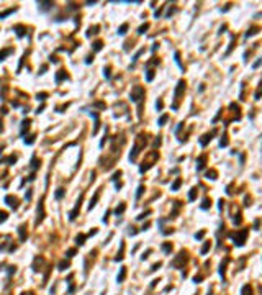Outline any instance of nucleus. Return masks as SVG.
<instances>
[{
	"mask_svg": "<svg viewBox=\"0 0 262 295\" xmlns=\"http://www.w3.org/2000/svg\"><path fill=\"white\" fill-rule=\"evenodd\" d=\"M208 249H210V243H205V246L201 248V254H205V253H206Z\"/></svg>",
	"mask_w": 262,
	"mask_h": 295,
	"instance_id": "nucleus-18",
	"label": "nucleus"
},
{
	"mask_svg": "<svg viewBox=\"0 0 262 295\" xmlns=\"http://www.w3.org/2000/svg\"><path fill=\"white\" fill-rule=\"evenodd\" d=\"M44 97H46V94H38V100H44Z\"/></svg>",
	"mask_w": 262,
	"mask_h": 295,
	"instance_id": "nucleus-28",
	"label": "nucleus"
},
{
	"mask_svg": "<svg viewBox=\"0 0 262 295\" xmlns=\"http://www.w3.org/2000/svg\"><path fill=\"white\" fill-rule=\"evenodd\" d=\"M195 195H196V189H192V190H190V195H188V198H190V200H193V198H195Z\"/></svg>",
	"mask_w": 262,
	"mask_h": 295,
	"instance_id": "nucleus-19",
	"label": "nucleus"
},
{
	"mask_svg": "<svg viewBox=\"0 0 262 295\" xmlns=\"http://www.w3.org/2000/svg\"><path fill=\"white\" fill-rule=\"evenodd\" d=\"M62 77H67V75H66V74H64V71H59V74H57V75H56V80H57V82H59V80H61V79H62Z\"/></svg>",
	"mask_w": 262,
	"mask_h": 295,
	"instance_id": "nucleus-12",
	"label": "nucleus"
},
{
	"mask_svg": "<svg viewBox=\"0 0 262 295\" xmlns=\"http://www.w3.org/2000/svg\"><path fill=\"white\" fill-rule=\"evenodd\" d=\"M39 5H43V10H48V8H49V5H53V3H51V2H46V3H44V2H41Z\"/></svg>",
	"mask_w": 262,
	"mask_h": 295,
	"instance_id": "nucleus-15",
	"label": "nucleus"
},
{
	"mask_svg": "<svg viewBox=\"0 0 262 295\" xmlns=\"http://www.w3.org/2000/svg\"><path fill=\"white\" fill-rule=\"evenodd\" d=\"M12 51H13L12 48H10V49H3V51L0 53V61H3V58H5V56H8V54H10Z\"/></svg>",
	"mask_w": 262,
	"mask_h": 295,
	"instance_id": "nucleus-6",
	"label": "nucleus"
},
{
	"mask_svg": "<svg viewBox=\"0 0 262 295\" xmlns=\"http://www.w3.org/2000/svg\"><path fill=\"white\" fill-rule=\"evenodd\" d=\"M64 195V189H57V192H56V198H62Z\"/></svg>",
	"mask_w": 262,
	"mask_h": 295,
	"instance_id": "nucleus-13",
	"label": "nucleus"
},
{
	"mask_svg": "<svg viewBox=\"0 0 262 295\" xmlns=\"http://www.w3.org/2000/svg\"><path fill=\"white\" fill-rule=\"evenodd\" d=\"M147 26H149V25H143V26H139V30H138V33H143V31H146V30H147Z\"/></svg>",
	"mask_w": 262,
	"mask_h": 295,
	"instance_id": "nucleus-24",
	"label": "nucleus"
},
{
	"mask_svg": "<svg viewBox=\"0 0 262 295\" xmlns=\"http://www.w3.org/2000/svg\"><path fill=\"white\" fill-rule=\"evenodd\" d=\"M126 30H128V25L125 23V25H121V26H120V30H118V34H121V36H123V34L126 33Z\"/></svg>",
	"mask_w": 262,
	"mask_h": 295,
	"instance_id": "nucleus-8",
	"label": "nucleus"
},
{
	"mask_svg": "<svg viewBox=\"0 0 262 295\" xmlns=\"http://www.w3.org/2000/svg\"><path fill=\"white\" fill-rule=\"evenodd\" d=\"M12 12H15V8H10V10H7V12H3V13H0V18H3V17H7V15H10Z\"/></svg>",
	"mask_w": 262,
	"mask_h": 295,
	"instance_id": "nucleus-14",
	"label": "nucleus"
},
{
	"mask_svg": "<svg viewBox=\"0 0 262 295\" xmlns=\"http://www.w3.org/2000/svg\"><path fill=\"white\" fill-rule=\"evenodd\" d=\"M246 234H247V231H246V229H244V231H241V234H239V241H237V246H241V244L244 243V238H246ZM231 236L236 239V234H234V233H233Z\"/></svg>",
	"mask_w": 262,
	"mask_h": 295,
	"instance_id": "nucleus-3",
	"label": "nucleus"
},
{
	"mask_svg": "<svg viewBox=\"0 0 262 295\" xmlns=\"http://www.w3.org/2000/svg\"><path fill=\"white\" fill-rule=\"evenodd\" d=\"M143 190H144V187H143V185H139V189H138V194H136V197H138V198L141 197V194H143Z\"/></svg>",
	"mask_w": 262,
	"mask_h": 295,
	"instance_id": "nucleus-25",
	"label": "nucleus"
},
{
	"mask_svg": "<svg viewBox=\"0 0 262 295\" xmlns=\"http://www.w3.org/2000/svg\"><path fill=\"white\" fill-rule=\"evenodd\" d=\"M156 107H157V108L161 110V108H162V102H157V103H156Z\"/></svg>",
	"mask_w": 262,
	"mask_h": 295,
	"instance_id": "nucleus-30",
	"label": "nucleus"
},
{
	"mask_svg": "<svg viewBox=\"0 0 262 295\" xmlns=\"http://www.w3.org/2000/svg\"><path fill=\"white\" fill-rule=\"evenodd\" d=\"M210 139H211V134H206V136H203V139H201V141H200V143H201V144H203V146H205V144H206V143H208V141H210Z\"/></svg>",
	"mask_w": 262,
	"mask_h": 295,
	"instance_id": "nucleus-9",
	"label": "nucleus"
},
{
	"mask_svg": "<svg viewBox=\"0 0 262 295\" xmlns=\"http://www.w3.org/2000/svg\"><path fill=\"white\" fill-rule=\"evenodd\" d=\"M210 205H211V202H210V200H205V202H203V205H201V208H203V210H206Z\"/></svg>",
	"mask_w": 262,
	"mask_h": 295,
	"instance_id": "nucleus-16",
	"label": "nucleus"
},
{
	"mask_svg": "<svg viewBox=\"0 0 262 295\" xmlns=\"http://www.w3.org/2000/svg\"><path fill=\"white\" fill-rule=\"evenodd\" d=\"M203 234H205V233H203V231H200L198 234H195V238H196V239H201V238H203Z\"/></svg>",
	"mask_w": 262,
	"mask_h": 295,
	"instance_id": "nucleus-26",
	"label": "nucleus"
},
{
	"mask_svg": "<svg viewBox=\"0 0 262 295\" xmlns=\"http://www.w3.org/2000/svg\"><path fill=\"white\" fill-rule=\"evenodd\" d=\"M242 295H252V289L249 285H244L242 287Z\"/></svg>",
	"mask_w": 262,
	"mask_h": 295,
	"instance_id": "nucleus-5",
	"label": "nucleus"
},
{
	"mask_svg": "<svg viewBox=\"0 0 262 295\" xmlns=\"http://www.w3.org/2000/svg\"><path fill=\"white\" fill-rule=\"evenodd\" d=\"M125 275H126V267H121V269H120V275H118V282H123V280H125Z\"/></svg>",
	"mask_w": 262,
	"mask_h": 295,
	"instance_id": "nucleus-4",
	"label": "nucleus"
},
{
	"mask_svg": "<svg viewBox=\"0 0 262 295\" xmlns=\"http://www.w3.org/2000/svg\"><path fill=\"white\" fill-rule=\"evenodd\" d=\"M59 267H61V270H62L64 267H67V262H61V264H59Z\"/></svg>",
	"mask_w": 262,
	"mask_h": 295,
	"instance_id": "nucleus-29",
	"label": "nucleus"
},
{
	"mask_svg": "<svg viewBox=\"0 0 262 295\" xmlns=\"http://www.w3.org/2000/svg\"><path fill=\"white\" fill-rule=\"evenodd\" d=\"M94 49H95V51H100V49H102V43H100V41H97V43L94 44Z\"/></svg>",
	"mask_w": 262,
	"mask_h": 295,
	"instance_id": "nucleus-20",
	"label": "nucleus"
},
{
	"mask_svg": "<svg viewBox=\"0 0 262 295\" xmlns=\"http://www.w3.org/2000/svg\"><path fill=\"white\" fill-rule=\"evenodd\" d=\"M141 94H143V89H141V87H136V89L131 92V100L138 102V100L141 98Z\"/></svg>",
	"mask_w": 262,
	"mask_h": 295,
	"instance_id": "nucleus-1",
	"label": "nucleus"
},
{
	"mask_svg": "<svg viewBox=\"0 0 262 295\" xmlns=\"http://www.w3.org/2000/svg\"><path fill=\"white\" fill-rule=\"evenodd\" d=\"M84 239H85V236H84V234L77 236V244H84Z\"/></svg>",
	"mask_w": 262,
	"mask_h": 295,
	"instance_id": "nucleus-17",
	"label": "nucleus"
},
{
	"mask_svg": "<svg viewBox=\"0 0 262 295\" xmlns=\"http://www.w3.org/2000/svg\"><path fill=\"white\" fill-rule=\"evenodd\" d=\"M164 251H165V253L172 251V244H169V243H167V244H164Z\"/></svg>",
	"mask_w": 262,
	"mask_h": 295,
	"instance_id": "nucleus-22",
	"label": "nucleus"
},
{
	"mask_svg": "<svg viewBox=\"0 0 262 295\" xmlns=\"http://www.w3.org/2000/svg\"><path fill=\"white\" fill-rule=\"evenodd\" d=\"M180 184H182V180H180V179H177V180L174 182V185H172V190H177V189L180 187Z\"/></svg>",
	"mask_w": 262,
	"mask_h": 295,
	"instance_id": "nucleus-10",
	"label": "nucleus"
},
{
	"mask_svg": "<svg viewBox=\"0 0 262 295\" xmlns=\"http://www.w3.org/2000/svg\"><path fill=\"white\" fill-rule=\"evenodd\" d=\"M5 202H7V203H8V207H12V208H16V207H18V203H16V198H15V197H5Z\"/></svg>",
	"mask_w": 262,
	"mask_h": 295,
	"instance_id": "nucleus-2",
	"label": "nucleus"
},
{
	"mask_svg": "<svg viewBox=\"0 0 262 295\" xmlns=\"http://www.w3.org/2000/svg\"><path fill=\"white\" fill-rule=\"evenodd\" d=\"M74 254H75V251H74V249H70V251H67V256H69V258H72Z\"/></svg>",
	"mask_w": 262,
	"mask_h": 295,
	"instance_id": "nucleus-27",
	"label": "nucleus"
},
{
	"mask_svg": "<svg viewBox=\"0 0 262 295\" xmlns=\"http://www.w3.org/2000/svg\"><path fill=\"white\" fill-rule=\"evenodd\" d=\"M123 212H125V205L121 203V205H120V207L115 210V213H116V215H120V213H123Z\"/></svg>",
	"mask_w": 262,
	"mask_h": 295,
	"instance_id": "nucleus-11",
	"label": "nucleus"
},
{
	"mask_svg": "<svg viewBox=\"0 0 262 295\" xmlns=\"http://www.w3.org/2000/svg\"><path fill=\"white\" fill-rule=\"evenodd\" d=\"M25 228H26L25 225H21V226H20V239H21V241H25V238H26V234H25Z\"/></svg>",
	"mask_w": 262,
	"mask_h": 295,
	"instance_id": "nucleus-7",
	"label": "nucleus"
},
{
	"mask_svg": "<svg viewBox=\"0 0 262 295\" xmlns=\"http://www.w3.org/2000/svg\"><path fill=\"white\" fill-rule=\"evenodd\" d=\"M165 121H167V115H162V116L159 118V125H164Z\"/></svg>",
	"mask_w": 262,
	"mask_h": 295,
	"instance_id": "nucleus-21",
	"label": "nucleus"
},
{
	"mask_svg": "<svg viewBox=\"0 0 262 295\" xmlns=\"http://www.w3.org/2000/svg\"><path fill=\"white\" fill-rule=\"evenodd\" d=\"M152 77H154L152 71H147V75H146V79H147V80H152Z\"/></svg>",
	"mask_w": 262,
	"mask_h": 295,
	"instance_id": "nucleus-23",
	"label": "nucleus"
}]
</instances>
